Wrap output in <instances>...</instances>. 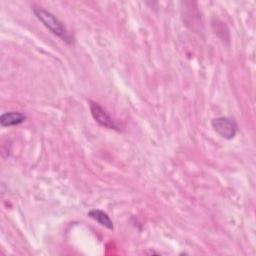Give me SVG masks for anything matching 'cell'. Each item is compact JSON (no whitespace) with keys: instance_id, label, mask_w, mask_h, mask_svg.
<instances>
[{"instance_id":"cell-1","label":"cell","mask_w":256,"mask_h":256,"mask_svg":"<svg viewBox=\"0 0 256 256\" xmlns=\"http://www.w3.org/2000/svg\"><path fill=\"white\" fill-rule=\"evenodd\" d=\"M33 13L36 18L54 35L59 37L62 41L67 44H72L74 42L73 36L68 32L64 23L59 20L53 13L47 11L42 7H34Z\"/></svg>"},{"instance_id":"cell-2","label":"cell","mask_w":256,"mask_h":256,"mask_svg":"<svg viewBox=\"0 0 256 256\" xmlns=\"http://www.w3.org/2000/svg\"><path fill=\"white\" fill-rule=\"evenodd\" d=\"M211 126L213 130L222 138L231 140L235 137L238 126L234 118L228 116H220L211 120Z\"/></svg>"},{"instance_id":"cell-3","label":"cell","mask_w":256,"mask_h":256,"mask_svg":"<svg viewBox=\"0 0 256 256\" xmlns=\"http://www.w3.org/2000/svg\"><path fill=\"white\" fill-rule=\"evenodd\" d=\"M89 108L94 120L102 127L107 129H112L120 131V126L113 120V118L108 114V112L97 102L89 101Z\"/></svg>"},{"instance_id":"cell-4","label":"cell","mask_w":256,"mask_h":256,"mask_svg":"<svg viewBox=\"0 0 256 256\" xmlns=\"http://www.w3.org/2000/svg\"><path fill=\"white\" fill-rule=\"evenodd\" d=\"M26 115L19 111H9L1 114L0 125L2 127H10L23 123L26 120Z\"/></svg>"},{"instance_id":"cell-5","label":"cell","mask_w":256,"mask_h":256,"mask_svg":"<svg viewBox=\"0 0 256 256\" xmlns=\"http://www.w3.org/2000/svg\"><path fill=\"white\" fill-rule=\"evenodd\" d=\"M87 215L91 219H93L94 221L99 223L101 226H103V227H105V228H107L109 230H112L114 228L113 222L110 219L109 215L106 212H104V211H102L100 209H91V210L88 211Z\"/></svg>"}]
</instances>
